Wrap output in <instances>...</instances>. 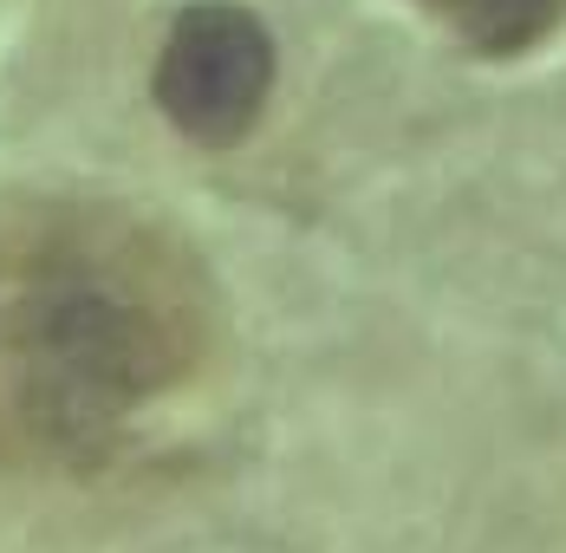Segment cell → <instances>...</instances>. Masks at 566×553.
Wrapping results in <instances>:
<instances>
[{"instance_id": "1", "label": "cell", "mask_w": 566, "mask_h": 553, "mask_svg": "<svg viewBox=\"0 0 566 553\" xmlns=\"http://www.w3.org/2000/svg\"><path fill=\"white\" fill-rule=\"evenodd\" d=\"M189 358V320L150 280L53 268L13 306L0 338V430L20 456L78 462L157 397Z\"/></svg>"}, {"instance_id": "2", "label": "cell", "mask_w": 566, "mask_h": 553, "mask_svg": "<svg viewBox=\"0 0 566 553\" xmlns=\"http://www.w3.org/2000/svg\"><path fill=\"white\" fill-rule=\"evenodd\" d=\"M274 92V40L241 0H196L182 7L157 59V105L182 137L228 150L254 131Z\"/></svg>"}, {"instance_id": "3", "label": "cell", "mask_w": 566, "mask_h": 553, "mask_svg": "<svg viewBox=\"0 0 566 553\" xmlns=\"http://www.w3.org/2000/svg\"><path fill=\"white\" fill-rule=\"evenodd\" d=\"M423 7H437L455 33L489 59L534 53L566 20V0H423Z\"/></svg>"}]
</instances>
